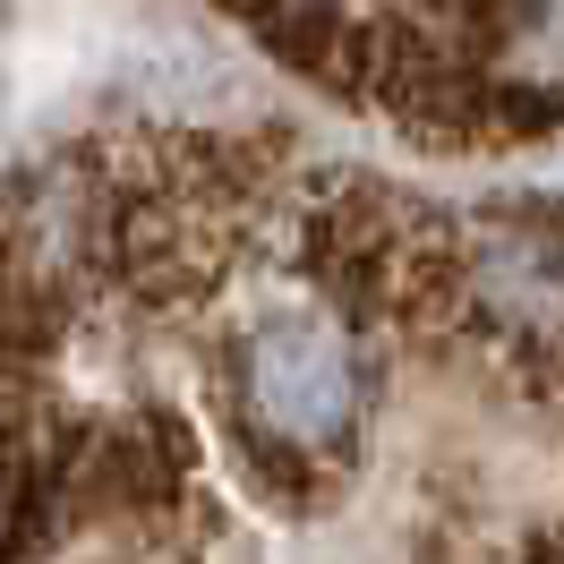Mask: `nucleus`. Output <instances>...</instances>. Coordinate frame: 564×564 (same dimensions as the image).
Returning <instances> with one entry per match:
<instances>
[{"label": "nucleus", "instance_id": "2", "mask_svg": "<svg viewBox=\"0 0 564 564\" xmlns=\"http://www.w3.org/2000/svg\"><path fill=\"white\" fill-rule=\"evenodd\" d=\"M445 308H462L470 325H488L496 343L564 351V214L496 206V214L454 223Z\"/></svg>", "mask_w": 564, "mask_h": 564}, {"label": "nucleus", "instance_id": "1", "mask_svg": "<svg viewBox=\"0 0 564 564\" xmlns=\"http://www.w3.org/2000/svg\"><path fill=\"white\" fill-rule=\"evenodd\" d=\"M231 420L274 479H334L368 420V359L343 308H274L231 343Z\"/></svg>", "mask_w": 564, "mask_h": 564}]
</instances>
